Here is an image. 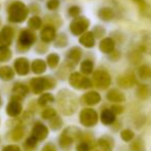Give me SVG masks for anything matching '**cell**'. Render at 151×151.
<instances>
[{"label": "cell", "instance_id": "obj_1", "mask_svg": "<svg viewBox=\"0 0 151 151\" xmlns=\"http://www.w3.org/2000/svg\"><path fill=\"white\" fill-rule=\"evenodd\" d=\"M58 106L64 115H72L77 110V98L72 91L62 90L58 93Z\"/></svg>", "mask_w": 151, "mask_h": 151}, {"label": "cell", "instance_id": "obj_2", "mask_svg": "<svg viewBox=\"0 0 151 151\" xmlns=\"http://www.w3.org/2000/svg\"><path fill=\"white\" fill-rule=\"evenodd\" d=\"M82 132L76 127H68L63 131L59 138V144L61 148L67 149L75 141H80L82 137Z\"/></svg>", "mask_w": 151, "mask_h": 151}, {"label": "cell", "instance_id": "obj_3", "mask_svg": "<svg viewBox=\"0 0 151 151\" xmlns=\"http://www.w3.org/2000/svg\"><path fill=\"white\" fill-rule=\"evenodd\" d=\"M28 17V8L23 2L16 1L8 7V21L12 23H22Z\"/></svg>", "mask_w": 151, "mask_h": 151}, {"label": "cell", "instance_id": "obj_4", "mask_svg": "<svg viewBox=\"0 0 151 151\" xmlns=\"http://www.w3.org/2000/svg\"><path fill=\"white\" fill-rule=\"evenodd\" d=\"M30 84L33 93L38 95L45 90H52L56 86V81L50 77H37L31 79Z\"/></svg>", "mask_w": 151, "mask_h": 151}, {"label": "cell", "instance_id": "obj_5", "mask_svg": "<svg viewBox=\"0 0 151 151\" xmlns=\"http://www.w3.org/2000/svg\"><path fill=\"white\" fill-rule=\"evenodd\" d=\"M69 83L76 90H88L93 86V82L90 78L83 76L79 72H73L69 76Z\"/></svg>", "mask_w": 151, "mask_h": 151}, {"label": "cell", "instance_id": "obj_6", "mask_svg": "<svg viewBox=\"0 0 151 151\" xmlns=\"http://www.w3.org/2000/svg\"><path fill=\"white\" fill-rule=\"evenodd\" d=\"M99 115L93 108H84L79 113V121L83 127H93L98 123Z\"/></svg>", "mask_w": 151, "mask_h": 151}, {"label": "cell", "instance_id": "obj_7", "mask_svg": "<svg viewBox=\"0 0 151 151\" xmlns=\"http://www.w3.org/2000/svg\"><path fill=\"white\" fill-rule=\"evenodd\" d=\"M93 86L100 90H106L111 84V76L106 70H97L93 74Z\"/></svg>", "mask_w": 151, "mask_h": 151}, {"label": "cell", "instance_id": "obj_8", "mask_svg": "<svg viewBox=\"0 0 151 151\" xmlns=\"http://www.w3.org/2000/svg\"><path fill=\"white\" fill-rule=\"evenodd\" d=\"M90 26V21L83 17H77L70 24V31L73 35H82Z\"/></svg>", "mask_w": 151, "mask_h": 151}, {"label": "cell", "instance_id": "obj_9", "mask_svg": "<svg viewBox=\"0 0 151 151\" xmlns=\"http://www.w3.org/2000/svg\"><path fill=\"white\" fill-rule=\"evenodd\" d=\"M114 147V141L112 138L105 136L98 139L91 146V151H112Z\"/></svg>", "mask_w": 151, "mask_h": 151}, {"label": "cell", "instance_id": "obj_10", "mask_svg": "<svg viewBox=\"0 0 151 151\" xmlns=\"http://www.w3.org/2000/svg\"><path fill=\"white\" fill-rule=\"evenodd\" d=\"M36 40V36L30 30H23L19 36V45L21 47H24L25 50H28L31 45H33Z\"/></svg>", "mask_w": 151, "mask_h": 151}, {"label": "cell", "instance_id": "obj_11", "mask_svg": "<svg viewBox=\"0 0 151 151\" xmlns=\"http://www.w3.org/2000/svg\"><path fill=\"white\" fill-rule=\"evenodd\" d=\"M21 98L12 96V101L6 106V113L12 117H17L22 112V104H21Z\"/></svg>", "mask_w": 151, "mask_h": 151}, {"label": "cell", "instance_id": "obj_12", "mask_svg": "<svg viewBox=\"0 0 151 151\" xmlns=\"http://www.w3.org/2000/svg\"><path fill=\"white\" fill-rule=\"evenodd\" d=\"M137 50L140 52L151 55V32H143L141 34Z\"/></svg>", "mask_w": 151, "mask_h": 151}, {"label": "cell", "instance_id": "obj_13", "mask_svg": "<svg viewBox=\"0 0 151 151\" xmlns=\"http://www.w3.org/2000/svg\"><path fill=\"white\" fill-rule=\"evenodd\" d=\"M14 38V30L10 27L6 26L0 32V50L8 48Z\"/></svg>", "mask_w": 151, "mask_h": 151}, {"label": "cell", "instance_id": "obj_14", "mask_svg": "<svg viewBox=\"0 0 151 151\" xmlns=\"http://www.w3.org/2000/svg\"><path fill=\"white\" fill-rule=\"evenodd\" d=\"M48 136V129L46 125H44L42 122H37L34 124L33 129H32V137L37 141H42V140L46 139Z\"/></svg>", "mask_w": 151, "mask_h": 151}, {"label": "cell", "instance_id": "obj_15", "mask_svg": "<svg viewBox=\"0 0 151 151\" xmlns=\"http://www.w3.org/2000/svg\"><path fill=\"white\" fill-rule=\"evenodd\" d=\"M80 100H81V103L84 104V105L93 106L101 102V95L96 91H91L84 93Z\"/></svg>", "mask_w": 151, "mask_h": 151}, {"label": "cell", "instance_id": "obj_16", "mask_svg": "<svg viewBox=\"0 0 151 151\" xmlns=\"http://www.w3.org/2000/svg\"><path fill=\"white\" fill-rule=\"evenodd\" d=\"M137 83V80L134 74L127 73L123 75L118 76L117 78V84L122 88H131Z\"/></svg>", "mask_w": 151, "mask_h": 151}, {"label": "cell", "instance_id": "obj_17", "mask_svg": "<svg viewBox=\"0 0 151 151\" xmlns=\"http://www.w3.org/2000/svg\"><path fill=\"white\" fill-rule=\"evenodd\" d=\"M14 70L16 72L21 76L27 75L29 73V70H30V64L29 61L25 58H19L14 61Z\"/></svg>", "mask_w": 151, "mask_h": 151}, {"label": "cell", "instance_id": "obj_18", "mask_svg": "<svg viewBox=\"0 0 151 151\" xmlns=\"http://www.w3.org/2000/svg\"><path fill=\"white\" fill-rule=\"evenodd\" d=\"M106 98H107L108 101L112 102V103L115 104H119V103H123L125 101V96L122 91H120L117 88H112L107 93L106 95Z\"/></svg>", "mask_w": 151, "mask_h": 151}, {"label": "cell", "instance_id": "obj_19", "mask_svg": "<svg viewBox=\"0 0 151 151\" xmlns=\"http://www.w3.org/2000/svg\"><path fill=\"white\" fill-rule=\"evenodd\" d=\"M99 47L102 52L109 55L110 52H112L115 50V41H114V39L111 37L103 38V39L100 41Z\"/></svg>", "mask_w": 151, "mask_h": 151}, {"label": "cell", "instance_id": "obj_20", "mask_svg": "<svg viewBox=\"0 0 151 151\" xmlns=\"http://www.w3.org/2000/svg\"><path fill=\"white\" fill-rule=\"evenodd\" d=\"M56 29L52 26H45L42 29L41 33H40V38L43 42L45 43H50V42L54 41L56 39Z\"/></svg>", "mask_w": 151, "mask_h": 151}, {"label": "cell", "instance_id": "obj_21", "mask_svg": "<svg viewBox=\"0 0 151 151\" xmlns=\"http://www.w3.org/2000/svg\"><path fill=\"white\" fill-rule=\"evenodd\" d=\"M81 56H82V52L80 48H78V47L71 48L67 54L68 63H69L71 66L76 65V64L79 62L80 59H81Z\"/></svg>", "mask_w": 151, "mask_h": 151}, {"label": "cell", "instance_id": "obj_22", "mask_svg": "<svg viewBox=\"0 0 151 151\" xmlns=\"http://www.w3.org/2000/svg\"><path fill=\"white\" fill-rule=\"evenodd\" d=\"M101 122L105 125H112L116 120V116L112 113L110 109H104L102 110L101 115H100Z\"/></svg>", "mask_w": 151, "mask_h": 151}, {"label": "cell", "instance_id": "obj_23", "mask_svg": "<svg viewBox=\"0 0 151 151\" xmlns=\"http://www.w3.org/2000/svg\"><path fill=\"white\" fill-rule=\"evenodd\" d=\"M79 42L81 45L91 48L95 45V37H93L91 32H84L79 38Z\"/></svg>", "mask_w": 151, "mask_h": 151}, {"label": "cell", "instance_id": "obj_24", "mask_svg": "<svg viewBox=\"0 0 151 151\" xmlns=\"http://www.w3.org/2000/svg\"><path fill=\"white\" fill-rule=\"evenodd\" d=\"M137 74L139 76V78H141L142 80H148L151 78V67L147 64L139 66L137 70Z\"/></svg>", "mask_w": 151, "mask_h": 151}, {"label": "cell", "instance_id": "obj_25", "mask_svg": "<svg viewBox=\"0 0 151 151\" xmlns=\"http://www.w3.org/2000/svg\"><path fill=\"white\" fill-rule=\"evenodd\" d=\"M31 69L35 74H42L46 70V63L40 59L34 60L33 63L31 64Z\"/></svg>", "mask_w": 151, "mask_h": 151}, {"label": "cell", "instance_id": "obj_26", "mask_svg": "<svg viewBox=\"0 0 151 151\" xmlns=\"http://www.w3.org/2000/svg\"><path fill=\"white\" fill-rule=\"evenodd\" d=\"M129 151H146L145 142L142 138L134 139L129 144Z\"/></svg>", "mask_w": 151, "mask_h": 151}, {"label": "cell", "instance_id": "obj_27", "mask_svg": "<svg viewBox=\"0 0 151 151\" xmlns=\"http://www.w3.org/2000/svg\"><path fill=\"white\" fill-rule=\"evenodd\" d=\"M14 77V72L8 66H3V67H0V78L4 81H8V80H12Z\"/></svg>", "mask_w": 151, "mask_h": 151}, {"label": "cell", "instance_id": "obj_28", "mask_svg": "<svg viewBox=\"0 0 151 151\" xmlns=\"http://www.w3.org/2000/svg\"><path fill=\"white\" fill-rule=\"evenodd\" d=\"M98 16L102 21H111L114 18V12L110 7H102L98 12Z\"/></svg>", "mask_w": 151, "mask_h": 151}, {"label": "cell", "instance_id": "obj_29", "mask_svg": "<svg viewBox=\"0 0 151 151\" xmlns=\"http://www.w3.org/2000/svg\"><path fill=\"white\" fill-rule=\"evenodd\" d=\"M28 91H29L28 88H27V86H25V84H23V83H16L14 86V88H12V93H14V96L21 98V99H23L25 96H27Z\"/></svg>", "mask_w": 151, "mask_h": 151}, {"label": "cell", "instance_id": "obj_30", "mask_svg": "<svg viewBox=\"0 0 151 151\" xmlns=\"http://www.w3.org/2000/svg\"><path fill=\"white\" fill-rule=\"evenodd\" d=\"M136 96L140 100H147L149 97V88L146 84H139L136 91Z\"/></svg>", "mask_w": 151, "mask_h": 151}, {"label": "cell", "instance_id": "obj_31", "mask_svg": "<svg viewBox=\"0 0 151 151\" xmlns=\"http://www.w3.org/2000/svg\"><path fill=\"white\" fill-rule=\"evenodd\" d=\"M80 71L83 73L84 75H88L91 74L93 71V63L91 60H86L81 63L80 65Z\"/></svg>", "mask_w": 151, "mask_h": 151}, {"label": "cell", "instance_id": "obj_32", "mask_svg": "<svg viewBox=\"0 0 151 151\" xmlns=\"http://www.w3.org/2000/svg\"><path fill=\"white\" fill-rule=\"evenodd\" d=\"M129 60L133 65H139L142 62V52H140L138 50H132L129 55Z\"/></svg>", "mask_w": 151, "mask_h": 151}, {"label": "cell", "instance_id": "obj_33", "mask_svg": "<svg viewBox=\"0 0 151 151\" xmlns=\"http://www.w3.org/2000/svg\"><path fill=\"white\" fill-rule=\"evenodd\" d=\"M24 129L22 127H16L12 132H10L9 136H10V139L14 140V141H19L23 138L24 136Z\"/></svg>", "mask_w": 151, "mask_h": 151}, {"label": "cell", "instance_id": "obj_34", "mask_svg": "<svg viewBox=\"0 0 151 151\" xmlns=\"http://www.w3.org/2000/svg\"><path fill=\"white\" fill-rule=\"evenodd\" d=\"M120 138L122 141L129 143V142H132L134 140V138H135V133H134L131 129H124L120 132Z\"/></svg>", "mask_w": 151, "mask_h": 151}, {"label": "cell", "instance_id": "obj_35", "mask_svg": "<svg viewBox=\"0 0 151 151\" xmlns=\"http://www.w3.org/2000/svg\"><path fill=\"white\" fill-rule=\"evenodd\" d=\"M52 102H55V97L52 93H48L41 95L39 97V99H38V103L41 106H46L47 104L52 103Z\"/></svg>", "mask_w": 151, "mask_h": 151}, {"label": "cell", "instance_id": "obj_36", "mask_svg": "<svg viewBox=\"0 0 151 151\" xmlns=\"http://www.w3.org/2000/svg\"><path fill=\"white\" fill-rule=\"evenodd\" d=\"M50 129H54V131H58L62 127L63 125V120L61 119L60 116L58 115H55L52 118L50 119Z\"/></svg>", "mask_w": 151, "mask_h": 151}, {"label": "cell", "instance_id": "obj_37", "mask_svg": "<svg viewBox=\"0 0 151 151\" xmlns=\"http://www.w3.org/2000/svg\"><path fill=\"white\" fill-rule=\"evenodd\" d=\"M93 144V142L80 140L79 143L76 145V151H91Z\"/></svg>", "mask_w": 151, "mask_h": 151}, {"label": "cell", "instance_id": "obj_38", "mask_svg": "<svg viewBox=\"0 0 151 151\" xmlns=\"http://www.w3.org/2000/svg\"><path fill=\"white\" fill-rule=\"evenodd\" d=\"M28 25H29V27H30V28L33 29V30H37V29H39L40 27H41L42 21H41V19H40L39 17L34 16V17H32L30 20H29Z\"/></svg>", "mask_w": 151, "mask_h": 151}, {"label": "cell", "instance_id": "obj_39", "mask_svg": "<svg viewBox=\"0 0 151 151\" xmlns=\"http://www.w3.org/2000/svg\"><path fill=\"white\" fill-rule=\"evenodd\" d=\"M47 65L50 66V68H56L58 66L59 62H60V57L57 54H50V56L47 57Z\"/></svg>", "mask_w": 151, "mask_h": 151}, {"label": "cell", "instance_id": "obj_40", "mask_svg": "<svg viewBox=\"0 0 151 151\" xmlns=\"http://www.w3.org/2000/svg\"><path fill=\"white\" fill-rule=\"evenodd\" d=\"M12 58V50L9 48L0 50V62H7Z\"/></svg>", "mask_w": 151, "mask_h": 151}, {"label": "cell", "instance_id": "obj_41", "mask_svg": "<svg viewBox=\"0 0 151 151\" xmlns=\"http://www.w3.org/2000/svg\"><path fill=\"white\" fill-rule=\"evenodd\" d=\"M55 115H57V112L54 108H46V109H44L43 112H42V117H43L44 119H50V118H52Z\"/></svg>", "mask_w": 151, "mask_h": 151}, {"label": "cell", "instance_id": "obj_42", "mask_svg": "<svg viewBox=\"0 0 151 151\" xmlns=\"http://www.w3.org/2000/svg\"><path fill=\"white\" fill-rule=\"evenodd\" d=\"M37 143H38V141L37 140H35L33 137H29L28 139H27V141H26V143H25V148H27V149H29V150H33L34 148L37 146Z\"/></svg>", "mask_w": 151, "mask_h": 151}, {"label": "cell", "instance_id": "obj_43", "mask_svg": "<svg viewBox=\"0 0 151 151\" xmlns=\"http://www.w3.org/2000/svg\"><path fill=\"white\" fill-rule=\"evenodd\" d=\"M110 110H111L112 113L116 116V115H118V114H121L124 111V107L121 105H118V104H114V105H112L111 107H110Z\"/></svg>", "mask_w": 151, "mask_h": 151}, {"label": "cell", "instance_id": "obj_44", "mask_svg": "<svg viewBox=\"0 0 151 151\" xmlns=\"http://www.w3.org/2000/svg\"><path fill=\"white\" fill-rule=\"evenodd\" d=\"M91 33H93L95 39L96 38H101V37H103V35L105 34V29L100 26H97L93 28V32H91Z\"/></svg>", "mask_w": 151, "mask_h": 151}, {"label": "cell", "instance_id": "obj_45", "mask_svg": "<svg viewBox=\"0 0 151 151\" xmlns=\"http://www.w3.org/2000/svg\"><path fill=\"white\" fill-rule=\"evenodd\" d=\"M68 14H69V16L72 17V18H77L80 14V8L78 7V6L73 5L68 9Z\"/></svg>", "mask_w": 151, "mask_h": 151}, {"label": "cell", "instance_id": "obj_46", "mask_svg": "<svg viewBox=\"0 0 151 151\" xmlns=\"http://www.w3.org/2000/svg\"><path fill=\"white\" fill-rule=\"evenodd\" d=\"M46 6L50 10H56L60 6V1L59 0H48Z\"/></svg>", "mask_w": 151, "mask_h": 151}, {"label": "cell", "instance_id": "obj_47", "mask_svg": "<svg viewBox=\"0 0 151 151\" xmlns=\"http://www.w3.org/2000/svg\"><path fill=\"white\" fill-rule=\"evenodd\" d=\"M145 121H146L145 116H143V115L138 116V117H136V119H135V127H137V129H140V127H142L144 124H145Z\"/></svg>", "mask_w": 151, "mask_h": 151}, {"label": "cell", "instance_id": "obj_48", "mask_svg": "<svg viewBox=\"0 0 151 151\" xmlns=\"http://www.w3.org/2000/svg\"><path fill=\"white\" fill-rule=\"evenodd\" d=\"M58 41L56 42V45L57 46H60V47H63L67 44V38H66L65 35H60L58 38Z\"/></svg>", "mask_w": 151, "mask_h": 151}, {"label": "cell", "instance_id": "obj_49", "mask_svg": "<svg viewBox=\"0 0 151 151\" xmlns=\"http://www.w3.org/2000/svg\"><path fill=\"white\" fill-rule=\"evenodd\" d=\"M119 58H120V52H118V50H114L113 52L109 54L110 61H113V62L118 61V60H119Z\"/></svg>", "mask_w": 151, "mask_h": 151}, {"label": "cell", "instance_id": "obj_50", "mask_svg": "<svg viewBox=\"0 0 151 151\" xmlns=\"http://www.w3.org/2000/svg\"><path fill=\"white\" fill-rule=\"evenodd\" d=\"M133 1L139 5V7L141 10H145L146 8H147V3H146L145 0H133Z\"/></svg>", "mask_w": 151, "mask_h": 151}, {"label": "cell", "instance_id": "obj_51", "mask_svg": "<svg viewBox=\"0 0 151 151\" xmlns=\"http://www.w3.org/2000/svg\"><path fill=\"white\" fill-rule=\"evenodd\" d=\"M2 151H21V149L17 145H7L3 148Z\"/></svg>", "mask_w": 151, "mask_h": 151}, {"label": "cell", "instance_id": "obj_52", "mask_svg": "<svg viewBox=\"0 0 151 151\" xmlns=\"http://www.w3.org/2000/svg\"><path fill=\"white\" fill-rule=\"evenodd\" d=\"M42 151H57V148L52 143H48L42 148Z\"/></svg>", "mask_w": 151, "mask_h": 151}, {"label": "cell", "instance_id": "obj_53", "mask_svg": "<svg viewBox=\"0 0 151 151\" xmlns=\"http://www.w3.org/2000/svg\"><path fill=\"white\" fill-rule=\"evenodd\" d=\"M0 105H1V98H0Z\"/></svg>", "mask_w": 151, "mask_h": 151}]
</instances>
